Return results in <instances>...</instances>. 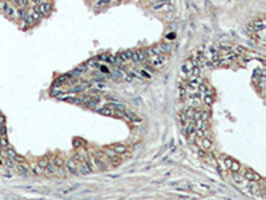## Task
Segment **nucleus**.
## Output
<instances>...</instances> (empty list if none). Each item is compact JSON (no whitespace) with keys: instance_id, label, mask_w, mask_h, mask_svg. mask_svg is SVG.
I'll return each instance as SVG.
<instances>
[{"instance_id":"f257e3e1","label":"nucleus","mask_w":266,"mask_h":200,"mask_svg":"<svg viewBox=\"0 0 266 200\" xmlns=\"http://www.w3.org/2000/svg\"><path fill=\"white\" fill-rule=\"evenodd\" d=\"M263 29H265V19L261 17V19H255L253 23L247 24L246 25V31L249 33H262Z\"/></svg>"},{"instance_id":"f03ea898","label":"nucleus","mask_w":266,"mask_h":200,"mask_svg":"<svg viewBox=\"0 0 266 200\" xmlns=\"http://www.w3.org/2000/svg\"><path fill=\"white\" fill-rule=\"evenodd\" d=\"M32 11L37 12L41 17H43V16H48L51 12H52V3H49V1H40V3H37V4L35 5Z\"/></svg>"},{"instance_id":"7ed1b4c3","label":"nucleus","mask_w":266,"mask_h":200,"mask_svg":"<svg viewBox=\"0 0 266 200\" xmlns=\"http://www.w3.org/2000/svg\"><path fill=\"white\" fill-rule=\"evenodd\" d=\"M148 63L150 64V67L153 68H161L165 63H166V56L165 55H153L148 57Z\"/></svg>"},{"instance_id":"20e7f679","label":"nucleus","mask_w":266,"mask_h":200,"mask_svg":"<svg viewBox=\"0 0 266 200\" xmlns=\"http://www.w3.org/2000/svg\"><path fill=\"white\" fill-rule=\"evenodd\" d=\"M242 177H244V180H247V181H261V180H262V177H261L257 172H254L253 169H250V168H246V169L244 171Z\"/></svg>"},{"instance_id":"39448f33","label":"nucleus","mask_w":266,"mask_h":200,"mask_svg":"<svg viewBox=\"0 0 266 200\" xmlns=\"http://www.w3.org/2000/svg\"><path fill=\"white\" fill-rule=\"evenodd\" d=\"M95 111L97 112V113L104 115V116H121V112H117L116 109L109 108V107H106V105L101 107V108H95Z\"/></svg>"},{"instance_id":"423d86ee","label":"nucleus","mask_w":266,"mask_h":200,"mask_svg":"<svg viewBox=\"0 0 266 200\" xmlns=\"http://www.w3.org/2000/svg\"><path fill=\"white\" fill-rule=\"evenodd\" d=\"M65 168H66V171H68V172L71 173V175H74V176L79 175V169H77L76 160H73V159L66 160V163H65Z\"/></svg>"},{"instance_id":"0eeeda50","label":"nucleus","mask_w":266,"mask_h":200,"mask_svg":"<svg viewBox=\"0 0 266 200\" xmlns=\"http://www.w3.org/2000/svg\"><path fill=\"white\" fill-rule=\"evenodd\" d=\"M95 156L97 157L98 160H100V163L104 165L105 168H108L109 165H111V163H109V159L106 157V153L105 152H103V151H96L95 152Z\"/></svg>"},{"instance_id":"6e6552de","label":"nucleus","mask_w":266,"mask_h":200,"mask_svg":"<svg viewBox=\"0 0 266 200\" xmlns=\"http://www.w3.org/2000/svg\"><path fill=\"white\" fill-rule=\"evenodd\" d=\"M124 116L126 117L128 120H130L132 123H141L140 117H138L133 111H129V109H125V111H124Z\"/></svg>"},{"instance_id":"1a4fd4ad","label":"nucleus","mask_w":266,"mask_h":200,"mask_svg":"<svg viewBox=\"0 0 266 200\" xmlns=\"http://www.w3.org/2000/svg\"><path fill=\"white\" fill-rule=\"evenodd\" d=\"M192 68H193V61H192V59L185 60V63L181 65V71H182L184 75H189V73H190Z\"/></svg>"},{"instance_id":"9d476101","label":"nucleus","mask_w":266,"mask_h":200,"mask_svg":"<svg viewBox=\"0 0 266 200\" xmlns=\"http://www.w3.org/2000/svg\"><path fill=\"white\" fill-rule=\"evenodd\" d=\"M112 149L117 155H125L128 152V145H125V144H116V145L112 147Z\"/></svg>"},{"instance_id":"9b49d317","label":"nucleus","mask_w":266,"mask_h":200,"mask_svg":"<svg viewBox=\"0 0 266 200\" xmlns=\"http://www.w3.org/2000/svg\"><path fill=\"white\" fill-rule=\"evenodd\" d=\"M194 124H196V128H200V129L206 131L207 128H209V120L197 119V120H194Z\"/></svg>"},{"instance_id":"f8f14e48","label":"nucleus","mask_w":266,"mask_h":200,"mask_svg":"<svg viewBox=\"0 0 266 200\" xmlns=\"http://www.w3.org/2000/svg\"><path fill=\"white\" fill-rule=\"evenodd\" d=\"M202 83V80L200 79V76H197V77H190V80H189V83H188V87H190L192 89H194V91H197V88H198V85Z\"/></svg>"},{"instance_id":"ddd939ff","label":"nucleus","mask_w":266,"mask_h":200,"mask_svg":"<svg viewBox=\"0 0 266 200\" xmlns=\"http://www.w3.org/2000/svg\"><path fill=\"white\" fill-rule=\"evenodd\" d=\"M194 131H196V124H194V120H189V123L185 125V133H186V136L193 135Z\"/></svg>"},{"instance_id":"4468645a","label":"nucleus","mask_w":266,"mask_h":200,"mask_svg":"<svg viewBox=\"0 0 266 200\" xmlns=\"http://www.w3.org/2000/svg\"><path fill=\"white\" fill-rule=\"evenodd\" d=\"M56 169H57V167H56L52 161H48L47 165H45V168H44V173H47V175H53V173H56Z\"/></svg>"},{"instance_id":"2eb2a0df","label":"nucleus","mask_w":266,"mask_h":200,"mask_svg":"<svg viewBox=\"0 0 266 200\" xmlns=\"http://www.w3.org/2000/svg\"><path fill=\"white\" fill-rule=\"evenodd\" d=\"M212 145H213V143H212V140H210L209 137H206V136H204V137H201V148H204L205 151H207V149H210L212 148Z\"/></svg>"},{"instance_id":"dca6fc26","label":"nucleus","mask_w":266,"mask_h":200,"mask_svg":"<svg viewBox=\"0 0 266 200\" xmlns=\"http://www.w3.org/2000/svg\"><path fill=\"white\" fill-rule=\"evenodd\" d=\"M247 188H249V191L252 192L253 195H257L258 191H259V185H258V181H249V184H247Z\"/></svg>"},{"instance_id":"f3484780","label":"nucleus","mask_w":266,"mask_h":200,"mask_svg":"<svg viewBox=\"0 0 266 200\" xmlns=\"http://www.w3.org/2000/svg\"><path fill=\"white\" fill-rule=\"evenodd\" d=\"M77 168H79V173H82V175H88V173L92 172V169H90L89 165H88L85 161L82 163V164H80Z\"/></svg>"},{"instance_id":"a211bd4d","label":"nucleus","mask_w":266,"mask_h":200,"mask_svg":"<svg viewBox=\"0 0 266 200\" xmlns=\"http://www.w3.org/2000/svg\"><path fill=\"white\" fill-rule=\"evenodd\" d=\"M119 56L125 61V63H126V61H130V59H132V51H130V49L122 51V52L119 53Z\"/></svg>"},{"instance_id":"6ab92c4d","label":"nucleus","mask_w":266,"mask_h":200,"mask_svg":"<svg viewBox=\"0 0 266 200\" xmlns=\"http://www.w3.org/2000/svg\"><path fill=\"white\" fill-rule=\"evenodd\" d=\"M31 171H32L33 175H37V176H40V175L44 173V168H41L39 164H32L31 165Z\"/></svg>"},{"instance_id":"aec40b11","label":"nucleus","mask_w":266,"mask_h":200,"mask_svg":"<svg viewBox=\"0 0 266 200\" xmlns=\"http://www.w3.org/2000/svg\"><path fill=\"white\" fill-rule=\"evenodd\" d=\"M158 47H160V49H161V53H162V55L172 52V48H170V45H169V44H166V43H160Z\"/></svg>"},{"instance_id":"412c9836","label":"nucleus","mask_w":266,"mask_h":200,"mask_svg":"<svg viewBox=\"0 0 266 200\" xmlns=\"http://www.w3.org/2000/svg\"><path fill=\"white\" fill-rule=\"evenodd\" d=\"M138 55H140V61L141 63H146L148 61V52H146L145 48H142V49H138Z\"/></svg>"},{"instance_id":"4be33fe9","label":"nucleus","mask_w":266,"mask_h":200,"mask_svg":"<svg viewBox=\"0 0 266 200\" xmlns=\"http://www.w3.org/2000/svg\"><path fill=\"white\" fill-rule=\"evenodd\" d=\"M201 100L204 101L206 105H212L214 103V99H213V95H202L201 96Z\"/></svg>"},{"instance_id":"5701e85b","label":"nucleus","mask_w":266,"mask_h":200,"mask_svg":"<svg viewBox=\"0 0 266 200\" xmlns=\"http://www.w3.org/2000/svg\"><path fill=\"white\" fill-rule=\"evenodd\" d=\"M16 15L19 16V17L21 19V20H25V17H27V11H25V8H23V7H17V9H16Z\"/></svg>"},{"instance_id":"b1692460","label":"nucleus","mask_w":266,"mask_h":200,"mask_svg":"<svg viewBox=\"0 0 266 200\" xmlns=\"http://www.w3.org/2000/svg\"><path fill=\"white\" fill-rule=\"evenodd\" d=\"M194 109H196V108H193V107H188V108H185V109H184V113H185V116L188 117L189 120H193Z\"/></svg>"},{"instance_id":"393cba45","label":"nucleus","mask_w":266,"mask_h":200,"mask_svg":"<svg viewBox=\"0 0 266 200\" xmlns=\"http://www.w3.org/2000/svg\"><path fill=\"white\" fill-rule=\"evenodd\" d=\"M85 65H87V68H96V67H98V60L97 59H89L85 63Z\"/></svg>"},{"instance_id":"a878e982","label":"nucleus","mask_w":266,"mask_h":200,"mask_svg":"<svg viewBox=\"0 0 266 200\" xmlns=\"http://www.w3.org/2000/svg\"><path fill=\"white\" fill-rule=\"evenodd\" d=\"M229 169H230L231 172H239V169H241V165H239V163L237 161V160L233 159V163H231V165H230V168H229Z\"/></svg>"},{"instance_id":"bb28decb","label":"nucleus","mask_w":266,"mask_h":200,"mask_svg":"<svg viewBox=\"0 0 266 200\" xmlns=\"http://www.w3.org/2000/svg\"><path fill=\"white\" fill-rule=\"evenodd\" d=\"M109 3H111V0H97V3H96L95 7L97 8V9H101V8L109 5Z\"/></svg>"},{"instance_id":"cd10ccee","label":"nucleus","mask_w":266,"mask_h":200,"mask_svg":"<svg viewBox=\"0 0 266 200\" xmlns=\"http://www.w3.org/2000/svg\"><path fill=\"white\" fill-rule=\"evenodd\" d=\"M52 163L56 165V167H63V165H64V159L61 156H55V157H53Z\"/></svg>"},{"instance_id":"c85d7f7f","label":"nucleus","mask_w":266,"mask_h":200,"mask_svg":"<svg viewBox=\"0 0 266 200\" xmlns=\"http://www.w3.org/2000/svg\"><path fill=\"white\" fill-rule=\"evenodd\" d=\"M130 60L134 61V63H138V64L141 63V61H140V55H138V49L132 51V59H130Z\"/></svg>"},{"instance_id":"c756f323","label":"nucleus","mask_w":266,"mask_h":200,"mask_svg":"<svg viewBox=\"0 0 266 200\" xmlns=\"http://www.w3.org/2000/svg\"><path fill=\"white\" fill-rule=\"evenodd\" d=\"M8 5H9V3L5 1V0H0V12L1 13H5V11H7Z\"/></svg>"},{"instance_id":"7c9ffc66","label":"nucleus","mask_w":266,"mask_h":200,"mask_svg":"<svg viewBox=\"0 0 266 200\" xmlns=\"http://www.w3.org/2000/svg\"><path fill=\"white\" fill-rule=\"evenodd\" d=\"M82 145H85V141L82 140V139H79V137L73 139V147L79 148V147H82Z\"/></svg>"},{"instance_id":"2f4dec72","label":"nucleus","mask_w":266,"mask_h":200,"mask_svg":"<svg viewBox=\"0 0 266 200\" xmlns=\"http://www.w3.org/2000/svg\"><path fill=\"white\" fill-rule=\"evenodd\" d=\"M81 184H74V185H71V187H68L66 189H63V193L64 195H66V193H71V192H73L74 189L77 188V187H80Z\"/></svg>"},{"instance_id":"473e14b6","label":"nucleus","mask_w":266,"mask_h":200,"mask_svg":"<svg viewBox=\"0 0 266 200\" xmlns=\"http://www.w3.org/2000/svg\"><path fill=\"white\" fill-rule=\"evenodd\" d=\"M63 91L61 89H56V88H52V91H51V96H53V97H59V96L63 95Z\"/></svg>"},{"instance_id":"72a5a7b5","label":"nucleus","mask_w":266,"mask_h":200,"mask_svg":"<svg viewBox=\"0 0 266 200\" xmlns=\"http://www.w3.org/2000/svg\"><path fill=\"white\" fill-rule=\"evenodd\" d=\"M4 164H5V167H7V168H13V167H15V164H13V160L9 159V157H7V156H5Z\"/></svg>"},{"instance_id":"f704fd0d","label":"nucleus","mask_w":266,"mask_h":200,"mask_svg":"<svg viewBox=\"0 0 266 200\" xmlns=\"http://www.w3.org/2000/svg\"><path fill=\"white\" fill-rule=\"evenodd\" d=\"M0 147H3V148H7L8 147L7 136H0Z\"/></svg>"},{"instance_id":"c9c22d12","label":"nucleus","mask_w":266,"mask_h":200,"mask_svg":"<svg viewBox=\"0 0 266 200\" xmlns=\"http://www.w3.org/2000/svg\"><path fill=\"white\" fill-rule=\"evenodd\" d=\"M165 4H166V3H156V4H154V5H152V9H153V11L162 9V8L165 7Z\"/></svg>"},{"instance_id":"e433bc0d","label":"nucleus","mask_w":266,"mask_h":200,"mask_svg":"<svg viewBox=\"0 0 266 200\" xmlns=\"http://www.w3.org/2000/svg\"><path fill=\"white\" fill-rule=\"evenodd\" d=\"M233 176H234V181H236V183H242V181H244V177H242L241 175H238V172H233Z\"/></svg>"},{"instance_id":"4c0bfd02","label":"nucleus","mask_w":266,"mask_h":200,"mask_svg":"<svg viewBox=\"0 0 266 200\" xmlns=\"http://www.w3.org/2000/svg\"><path fill=\"white\" fill-rule=\"evenodd\" d=\"M48 161H49V160H48V157H43V159H40L39 161H37V164H39L41 168H45V165H47Z\"/></svg>"},{"instance_id":"58836bf2","label":"nucleus","mask_w":266,"mask_h":200,"mask_svg":"<svg viewBox=\"0 0 266 200\" xmlns=\"http://www.w3.org/2000/svg\"><path fill=\"white\" fill-rule=\"evenodd\" d=\"M113 77L114 79H117V80H120V79H122V73H121V71H119V69H116V71H113Z\"/></svg>"},{"instance_id":"ea45409f","label":"nucleus","mask_w":266,"mask_h":200,"mask_svg":"<svg viewBox=\"0 0 266 200\" xmlns=\"http://www.w3.org/2000/svg\"><path fill=\"white\" fill-rule=\"evenodd\" d=\"M57 169H59V171H56V172H57L59 175L61 176V177H65V176H66V172L63 169V167H57Z\"/></svg>"},{"instance_id":"a19ab883","label":"nucleus","mask_w":266,"mask_h":200,"mask_svg":"<svg viewBox=\"0 0 266 200\" xmlns=\"http://www.w3.org/2000/svg\"><path fill=\"white\" fill-rule=\"evenodd\" d=\"M0 136H7V127H5V124L0 127Z\"/></svg>"},{"instance_id":"79ce46f5","label":"nucleus","mask_w":266,"mask_h":200,"mask_svg":"<svg viewBox=\"0 0 266 200\" xmlns=\"http://www.w3.org/2000/svg\"><path fill=\"white\" fill-rule=\"evenodd\" d=\"M96 89H108V85L103 84V83H98V84H96Z\"/></svg>"},{"instance_id":"37998d69","label":"nucleus","mask_w":266,"mask_h":200,"mask_svg":"<svg viewBox=\"0 0 266 200\" xmlns=\"http://www.w3.org/2000/svg\"><path fill=\"white\" fill-rule=\"evenodd\" d=\"M98 68H100V71L103 72V73H111V71H109L106 67H104V65H98Z\"/></svg>"},{"instance_id":"c03bdc74","label":"nucleus","mask_w":266,"mask_h":200,"mask_svg":"<svg viewBox=\"0 0 266 200\" xmlns=\"http://www.w3.org/2000/svg\"><path fill=\"white\" fill-rule=\"evenodd\" d=\"M198 155H200V157H205V149L204 148L198 149Z\"/></svg>"},{"instance_id":"a18cd8bd","label":"nucleus","mask_w":266,"mask_h":200,"mask_svg":"<svg viewBox=\"0 0 266 200\" xmlns=\"http://www.w3.org/2000/svg\"><path fill=\"white\" fill-rule=\"evenodd\" d=\"M174 36H176L174 33H169V35H166V39L168 40H173V39H174Z\"/></svg>"},{"instance_id":"49530a36","label":"nucleus","mask_w":266,"mask_h":200,"mask_svg":"<svg viewBox=\"0 0 266 200\" xmlns=\"http://www.w3.org/2000/svg\"><path fill=\"white\" fill-rule=\"evenodd\" d=\"M200 185H201V187H202V188H206V189H210V187H209V185H207V184H205V183H201V184H200Z\"/></svg>"},{"instance_id":"de8ad7c7","label":"nucleus","mask_w":266,"mask_h":200,"mask_svg":"<svg viewBox=\"0 0 266 200\" xmlns=\"http://www.w3.org/2000/svg\"><path fill=\"white\" fill-rule=\"evenodd\" d=\"M125 80H126L128 83H130L132 81V76H125Z\"/></svg>"},{"instance_id":"09e8293b","label":"nucleus","mask_w":266,"mask_h":200,"mask_svg":"<svg viewBox=\"0 0 266 200\" xmlns=\"http://www.w3.org/2000/svg\"><path fill=\"white\" fill-rule=\"evenodd\" d=\"M156 1H157V3H168L169 0H156Z\"/></svg>"}]
</instances>
